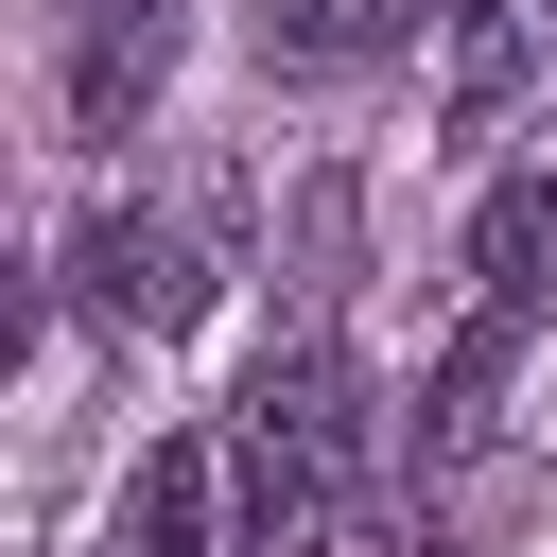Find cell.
I'll use <instances>...</instances> for the list:
<instances>
[{"mask_svg": "<svg viewBox=\"0 0 557 557\" xmlns=\"http://www.w3.org/2000/svg\"><path fill=\"white\" fill-rule=\"evenodd\" d=\"M70 296H87V331H191V313H209V226H174V209H87V226H70Z\"/></svg>", "mask_w": 557, "mask_h": 557, "instance_id": "obj_2", "label": "cell"}, {"mask_svg": "<svg viewBox=\"0 0 557 557\" xmlns=\"http://www.w3.org/2000/svg\"><path fill=\"white\" fill-rule=\"evenodd\" d=\"M157 70H174V0H87L70 17V139H139Z\"/></svg>", "mask_w": 557, "mask_h": 557, "instance_id": "obj_4", "label": "cell"}, {"mask_svg": "<svg viewBox=\"0 0 557 557\" xmlns=\"http://www.w3.org/2000/svg\"><path fill=\"white\" fill-rule=\"evenodd\" d=\"M104 557H226V453H209V435H157Z\"/></svg>", "mask_w": 557, "mask_h": 557, "instance_id": "obj_6", "label": "cell"}, {"mask_svg": "<svg viewBox=\"0 0 557 557\" xmlns=\"http://www.w3.org/2000/svg\"><path fill=\"white\" fill-rule=\"evenodd\" d=\"M470 296L557 313V174H505V191H487V226H470Z\"/></svg>", "mask_w": 557, "mask_h": 557, "instance_id": "obj_7", "label": "cell"}, {"mask_svg": "<svg viewBox=\"0 0 557 557\" xmlns=\"http://www.w3.org/2000/svg\"><path fill=\"white\" fill-rule=\"evenodd\" d=\"M348 366H331V331H278L261 366H244V400H226V487H244V557H331V522H348Z\"/></svg>", "mask_w": 557, "mask_h": 557, "instance_id": "obj_1", "label": "cell"}, {"mask_svg": "<svg viewBox=\"0 0 557 557\" xmlns=\"http://www.w3.org/2000/svg\"><path fill=\"white\" fill-rule=\"evenodd\" d=\"M418 17H453V0H261V70H366Z\"/></svg>", "mask_w": 557, "mask_h": 557, "instance_id": "obj_8", "label": "cell"}, {"mask_svg": "<svg viewBox=\"0 0 557 557\" xmlns=\"http://www.w3.org/2000/svg\"><path fill=\"white\" fill-rule=\"evenodd\" d=\"M522 331H540V313L470 296V331H453V348H435V383H418V470H470V453H487V400H505Z\"/></svg>", "mask_w": 557, "mask_h": 557, "instance_id": "obj_5", "label": "cell"}, {"mask_svg": "<svg viewBox=\"0 0 557 557\" xmlns=\"http://www.w3.org/2000/svg\"><path fill=\"white\" fill-rule=\"evenodd\" d=\"M557 70V0H453V52H435V122L453 139H505V104Z\"/></svg>", "mask_w": 557, "mask_h": 557, "instance_id": "obj_3", "label": "cell"}]
</instances>
